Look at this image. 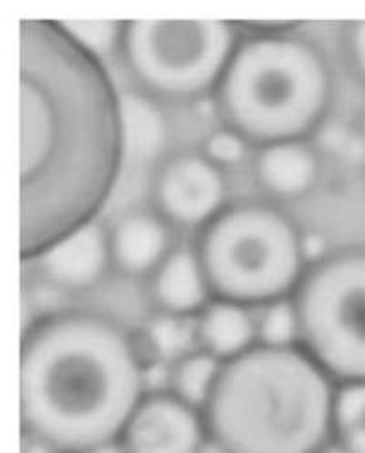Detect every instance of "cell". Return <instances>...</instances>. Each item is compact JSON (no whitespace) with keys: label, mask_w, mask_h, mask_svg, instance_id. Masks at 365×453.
Listing matches in <instances>:
<instances>
[{"label":"cell","mask_w":365,"mask_h":453,"mask_svg":"<svg viewBox=\"0 0 365 453\" xmlns=\"http://www.w3.org/2000/svg\"><path fill=\"white\" fill-rule=\"evenodd\" d=\"M360 128H361V139H365V111L361 116V123H360Z\"/></svg>","instance_id":"obj_25"},{"label":"cell","mask_w":365,"mask_h":453,"mask_svg":"<svg viewBox=\"0 0 365 453\" xmlns=\"http://www.w3.org/2000/svg\"><path fill=\"white\" fill-rule=\"evenodd\" d=\"M147 340L156 357L166 362H179L192 353V344L198 342V326L190 319L159 313L148 326Z\"/></svg>","instance_id":"obj_17"},{"label":"cell","mask_w":365,"mask_h":453,"mask_svg":"<svg viewBox=\"0 0 365 453\" xmlns=\"http://www.w3.org/2000/svg\"><path fill=\"white\" fill-rule=\"evenodd\" d=\"M152 196L157 212L168 223L203 229L224 209L227 181L223 170L202 152H181L159 166Z\"/></svg>","instance_id":"obj_8"},{"label":"cell","mask_w":365,"mask_h":453,"mask_svg":"<svg viewBox=\"0 0 365 453\" xmlns=\"http://www.w3.org/2000/svg\"><path fill=\"white\" fill-rule=\"evenodd\" d=\"M258 344L269 348H298L300 322L293 296L263 305L256 319Z\"/></svg>","instance_id":"obj_18"},{"label":"cell","mask_w":365,"mask_h":453,"mask_svg":"<svg viewBox=\"0 0 365 453\" xmlns=\"http://www.w3.org/2000/svg\"><path fill=\"white\" fill-rule=\"evenodd\" d=\"M150 295L159 313L185 319L202 313L214 296L195 249H172L152 274Z\"/></svg>","instance_id":"obj_12"},{"label":"cell","mask_w":365,"mask_h":453,"mask_svg":"<svg viewBox=\"0 0 365 453\" xmlns=\"http://www.w3.org/2000/svg\"><path fill=\"white\" fill-rule=\"evenodd\" d=\"M221 365L223 362L202 349L192 351L174 364L171 375V393L203 413V408L207 406L219 377Z\"/></svg>","instance_id":"obj_16"},{"label":"cell","mask_w":365,"mask_h":453,"mask_svg":"<svg viewBox=\"0 0 365 453\" xmlns=\"http://www.w3.org/2000/svg\"><path fill=\"white\" fill-rule=\"evenodd\" d=\"M238 42L223 20H132L123 24L119 50L148 92L188 101L217 88Z\"/></svg>","instance_id":"obj_7"},{"label":"cell","mask_w":365,"mask_h":453,"mask_svg":"<svg viewBox=\"0 0 365 453\" xmlns=\"http://www.w3.org/2000/svg\"><path fill=\"white\" fill-rule=\"evenodd\" d=\"M110 257L114 267L132 278L154 274L172 252V233L159 212L130 211L108 231Z\"/></svg>","instance_id":"obj_11"},{"label":"cell","mask_w":365,"mask_h":453,"mask_svg":"<svg viewBox=\"0 0 365 453\" xmlns=\"http://www.w3.org/2000/svg\"><path fill=\"white\" fill-rule=\"evenodd\" d=\"M214 96L224 127L262 149L316 130L332 99V77L313 42L267 32L238 42Z\"/></svg>","instance_id":"obj_4"},{"label":"cell","mask_w":365,"mask_h":453,"mask_svg":"<svg viewBox=\"0 0 365 453\" xmlns=\"http://www.w3.org/2000/svg\"><path fill=\"white\" fill-rule=\"evenodd\" d=\"M294 221L267 203H238L207 223L195 252L214 298L245 307L293 296L305 273Z\"/></svg>","instance_id":"obj_5"},{"label":"cell","mask_w":365,"mask_h":453,"mask_svg":"<svg viewBox=\"0 0 365 453\" xmlns=\"http://www.w3.org/2000/svg\"><path fill=\"white\" fill-rule=\"evenodd\" d=\"M363 170H365V156H363Z\"/></svg>","instance_id":"obj_26"},{"label":"cell","mask_w":365,"mask_h":453,"mask_svg":"<svg viewBox=\"0 0 365 453\" xmlns=\"http://www.w3.org/2000/svg\"><path fill=\"white\" fill-rule=\"evenodd\" d=\"M200 453H227V451H224L223 448H219L217 444H214L212 441L207 439V442L203 444V448L200 449Z\"/></svg>","instance_id":"obj_24"},{"label":"cell","mask_w":365,"mask_h":453,"mask_svg":"<svg viewBox=\"0 0 365 453\" xmlns=\"http://www.w3.org/2000/svg\"><path fill=\"white\" fill-rule=\"evenodd\" d=\"M205 418L171 391L147 393L121 434L123 453H200L207 442Z\"/></svg>","instance_id":"obj_9"},{"label":"cell","mask_w":365,"mask_h":453,"mask_svg":"<svg viewBox=\"0 0 365 453\" xmlns=\"http://www.w3.org/2000/svg\"><path fill=\"white\" fill-rule=\"evenodd\" d=\"M315 453H349V451L344 449L342 446H338L336 442L329 441V442H325L322 448H318Z\"/></svg>","instance_id":"obj_23"},{"label":"cell","mask_w":365,"mask_h":453,"mask_svg":"<svg viewBox=\"0 0 365 453\" xmlns=\"http://www.w3.org/2000/svg\"><path fill=\"white\" fill-rule=\"evenodd\" d=\"M293 300L300 348L336 382L365 380V247L307 267Z\"/></svg>","instance_id":"obj_6"},{"label":"cell","mask_w":365,"mask_h":453,"mask_svg":"<svg viewBox=\"0 0 365 453\" xmlns=\"http://www.w3.org/2000/svg\"><path fill=\"white\" fill-rule=\"evenodd\" d=\"M334 380L298 348L256 344L223 362L203 408L227 453H315L331 441Z\"/></svg>","instance_id":"obj_3"},{"label":"cell","mask_w":365,"mask_h":453,"mask_svg":"<svg viewBox=\"0 0 365 453\" xmlns=\"http://www.w3.org/2000/svg\"><path fill=\"white\" fill-rule=\"evenodd\" d=\"M247 147L248 141L241 134L229 127H223L207 135L202 154L223 170L241 163L247 154Z\"/></svg>","instance_id":"obj_20"},{"label":"cell","mask_w":365,"mask_h":453,"mask_svg":"<svg viewBox=\"0 0 365 453\" xmlns=\"http://www.w3.org/2000/svg\"><path fill=\"white\" fill-rule=\"evenodd\" d=\"M145 388L133 342L103 315L63 311L24 333L22 428L51 453H97L118 444Z\"/></svg>","instance_id":"obj_2"},{"label":"cell","mask_w":365,"mask_h":453,"mask_svg":"<svg viewBox=\"0 0 365 453\" xmlns=\"http://www.w3.org/2000/svg\"><path fill=\"white\" fill-rule=\"evenodd\" d=\"M46 281L65 291H87L103 280L111 257L108 231L97 221L79 226L37 260Z\"/></svg>","instance_id":"obj_10"},{"label":"cell","mask_w":365,"mask_h":453,"mask_svg":"<svg viewBox=\"0 0 365 453\" xmlns=\"http://www.w3.org/2000/svg\"><path fill=\"white\" fill-rule=\"evenodd\" d=\"M331 441L349 453H365V380L336 388Z\"/></svg>","instance_id":"obj_15"},{"label":"cell","mask_w":365,"mask_h":453,"mask_svg":"<svg viewBox=\"0 0 365 453\" xmlns=\"http://www.w3.org/2000/svg\"><path fill=\"white\" fill-rule=\"evenodd\" d=\"M63 26L72 37L84 48L103 57V53L119 48L123 24L121 22H99V20H66Z\"/></svg>","instance_id":"obj_19"},{"label":"cell","mask_w":365,"mask_h":453,"mask_svg":"<svg viewBox=\"0 0 365 453\" xmlns=\"http://www.w3.org/2000/svg\"><path fill=\"white\" fill-rule=\"evenodd\" d=\"M20 35V257L95 221L126 156L125 103L101 57L59 20L24 19Z\"/></svg>","instance_id":"obj_1"},{"label":"cell","mask_w":365,"mask_h":453,"mask_svg":"<svg viewBox=\"0 0 365 453\" xmlns=\"http://www.w3.org/2000/svg\"><path fill=\"white\" fill-rule=\"evenodd\" d=\"M198 344L202 351L219 362H229L258 344L256 320L248 307L212 298L210 303L195 317Z\"/></svg>","instance_id":"obj_14"},{"label":"cell","mask_w":365,"mask_h":453,"mask_svg":"<svg viewBox=\"0 0 365 453\" xmlns=\"http://www.w3.org/2000/svg\"><path fill=\"white\" fill-rule=\"evenodd\" d=\"M347 51L356 75L365 82V20L349 26Z\"/></svg>","instance_id":"obj_21"},{"label":"cell","mask_w":365,"mask_h":453,"mask_svg":"<svg viewBox=\"0 0 365 453\" xmlns=\"http://www.w3.org/2000/svg\"><path fill=\"white\" fill-rule=\"evenodd\" d=\"M318 152L307 141H284L262 147L255 157V178L265 194L293 202L311 192L320 180Z\"/></svg>","instance_id":"obj_13"},{"label":"cell","mask_w":365,"mask_h":453,"mask_svg":"<svg viewBox=\"0 0 365 453\" xmlns=\"http://www.w3.org/2000/svg\"><path fill=\"white\" fill-rule=\"evenodd\" d=\"M305 267H311L327 257V243L318 233H301L300 240Z\"/></svg>","instance_id":"obj_22"}]
</instances>
